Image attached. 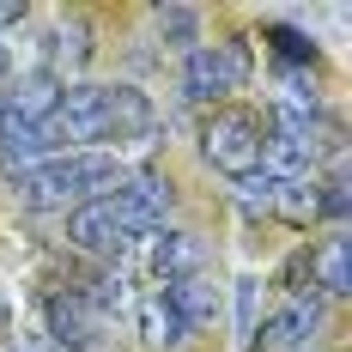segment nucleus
I'll return each instance as SVG.
<instances>
[{
  "instance_id": "obj_1",
  "label": "nucleus",
  "mask_w": 352,
  "mask_h": 352,
  "mask_svg": "<svg viewBox=\"0 0 352 352\" xmlns=\"http://www.w3.org/2000/svg\"><path fill=\"white\" fill-rule=\"evenodd\" d=\"M152 134V104L134 85H61L55 109L43 116V140L49 152H98V146L146 140Z\"/></svg>"
},
{
  "instance_id": "obj_16",
  "label": "nucleus",
  "mask_w": 352,
  "mask_h": 352,
  "mask_svg": "<svg viewBox=\"0 0 352 352\" xmlns=\"http://www.w3.org/2000/svg\"><path fill=\"white\" fill-rule=\"evenodd\" d=\"M152 19H158V31H170L176 43H195V12H188V6H158Z\"/></svg>"
},
{
  "instance_id": "obj_18",
  "label": "nucleus",
  "mask_w": 352,
  "mask_h": 352,
  "mask_svg": "<svg viewBox=\"0 0 352 352\" xmlns=\"http://www.w3.org/2000/svg\"><path fill=\"white\" fill-rule=\"evenodd\" d=\"M274 43H280V49L292 55V61H316V49H310V43H304L298 31H274Z\"/></svg>"
},
{
  "instance_id": "obj_12",
  "label": "nucleus",
  "mask_w": 352,
  "mask_h": 352,
  "mask_svg": "<svg viewBox=\"0 0 352 352\" xmlns=\"http://www.w3.org/2000/svg\"><path fill=\"white\" fill-rule=\"evenodd\" d=\"M310 274L328 298H346L352 292V261H346V237H328V243L310 255Z\"/></svg>"
},
{
  "instance_id": "obj_10",
  "label": "nucleus",
  "mask_w": 352,
  "mask_h": 352,
  "mask_svg": "<svg viewBox=\"0 0 352 352\" xmlns=\"http://www.w3.org/2000/svg\"><path fill=\"white\" fill-rule=\"evenodd\" d=\"M43 158H55V152H49V140H43V122L0 116V164H6V176L31 170V164H43Z\"/></svg>"
},
{
  "instance_id": "obj_22",
  "label": "nucleus",
  "mask_w": 352,
  "mask_h": 352,
  "mask_svg": "<svg viewBox=\"0 0 352 352\" xmlns=\"http://www.w3.org/2000/svg\"><path fill=\"white\" fill-rule=\"evenodd\" d=\"M304 352H316V346H304Z\"/></svg>"
},
{
  "instance_id": "obj_15",
  "label": "nucleus",
  "mask_w": 352,
  "mask_h": 352,
  "mask_svg": "<svg viewBox=\"0 0 352 352\" xmlns=\"http://www.w3.org/2000/svg\"><path fill=\"white\" fill-rule=\"evenodd\" d=\"M237 188H243V207H255V212H274V188H280V182H274V176H267V170L243 176Z\"/></svg>"
},
{
  "instance_id": "obj_20",
  "label": "nucleus",
  "mask_w": 352,
  "mask_h": 352,
  "mask_svg": "<svg viewBox=\"0 0 352 352\" xmlns=\"http://www.w3.org/2000/svg\"><path fill=\"white\" fill-rule=\"evenodd\" d=\"M12 352H55V346H49V340H19Z\"/></svg>"
},
{
  "instance_id": "obj_7",
  "label": "nucleus",
  "mask_w": 352,
  "mask_h": 352,
  "mask_svg": "<svg viewBox=\"0 0 352 352\" xmlns=\"http://www.w3.org/2000/svg\"><path fill=\"white\" fill-rule=\"evenodd\" d=\"M109 201L122 207V219H128L140 237L164 231V219H170V207H176L170 182H164V176H152V170H128L122 182H116V195H109Z\"/></svg>"
},
{
  "instance_id": "obj_4",
  "label": "nucleus",
  "mask_w": 352,
  "mask_h": 352,
  "mask_svg": "<svg viewBox=\"0 0 352 352\" xmlns=\"http://www.w3.org/2000/svg\"><path fill=\"white\" fill-rule=\"evenodd\" d=\"M243 79H249L243 43H195L182 55V98L188 104H225L231 91H243Z\"/></svg>"
},
{
  "instance_id": "obj_11",
  "label": "nucleus",
  "mask_w": 352,
  "mask_h": 352,
  "mask_svg": "<svg viewBox=\"0 0 352 352\" xmlns=\"http://www.w3.org/2000/svg\"><path fill=\"white\" fill-rule=\"evenodd\" d=\"M152 274L164 285L201 274V243H195L188 231H152Z\"/></svg>"
},
{
  "instance_id": "obj_9",
  "label": "nucleus",
  "mask_w": 352,
  "mask_h": 352,
  "mask_svg": "<svg viewBox=\"0 0 352 352\" xmlns=\"http://www.w3.org/2000/svg\"><path fill=\"white\" fill-rule=\"evenodd\" d=\"M158 292H164V304H170V316H176V328H182V334H188V328H207L212 310H219V292H212L207 274L170 280V285H158Z\"/></svg>"
},
{
  "instance_id": "obj_13",
  "label": "nucleus",
  "mask_w": 352,
  "mask_h": 352,
  "mask_svg": "<svg viewBox=\"0 0 352 352\" xmlns=\"http://www.w3.org/2000/svg\"><path fill=\"white\" fill-rule=\"evenodd\" d=\"M274 212H285V219H316V176L280 182L274 188Z\"/></svg>"
},
{
  "instance_id": "obj_5",
  "label": "nucleus",
  "mask_w": 352,
  "mask_h": 352,
  "mask_svg": "<svg viewBox=\"0 0 352 352\" xmlns=\"http://www.w3.org/2000/svg\"><path fill=\"white\" fill-rule=\"evenodd\" d=\"M67 243L73 249H85V255H98V261H122L128 249L140 243V231L122 219V207L116 201H85V207H73L67 212Z\"/></svg>"
},
{
  "instance_id": "obj_17",
  "label": "nucleus",
  "mask_w": 352,
  "mask_h": 352,
  "mask_svg": "<svg viewBox=\"0 0 352 352\" xmlns=\"http://www.w3.org/2000/svg\"><path fill=\"white\" fill-rule=\"evenodd\" d=\"M237 316H243V334H255V280H237Z\"/></svg>"
},
{
  "instance_id": "obj_19",
  "label": "nucleus",
  "mask_w": 352,
  "mask_h": 352,
  "mask_svg": "<svg viewBox=\"0 0 352 352\" xmlns=\"http://www.w3.org/2000/svg\"><path fill=\"white\" fill-rule=\"evenodd\" d=\"M6 25H25V6H19V0H0V31H6Z\"/></svg>"
},
{
  "instance_id": "obj_8",
  "label": "nucleus",
  "mask_w": 352,
  "mask_h": 352,
  "mask_svg": "<svg viewBox=\"0 0 352 352\" xmlns=\"http://www.w3.org/2000/svg\"><path fill=\"white\" fill-rule=\"evenodd\" d=\"M316 328H322V298H292V304H280L249 340H261L267 352H304Z\"/></svg>"
},
{
  "instance_id": "obj_14",
  "label": "nucleus",
  "mask_w": 352,
  "mask_h": 352,
  "mask_svg": "<svg viewBox=\"0 0 352 352\" xmlns=\"http://www.w3.org/2000/svg\"><path fill=\"white\" fill-rule=\"evenodd\" d=\"M146 328H152V340H182V328H176V316H170V304H164V292H152L146 298Z\"/></svg>"
},
{
  "instance_id": "obj_3",
  "label": "nucleus",
  "mask_w": 352,
  "mask_h": 352,
  "mask_svg": "<svg viewBox=\"0 0 352 352\" xmlns=\"http://www.w3.org/2000/svg\"><path fill=\"white\" fill-rule=\"evenodd\" d=\"M261 140H267V122H261V116H249V109H219L207 122V134H201V152H207L212 170H225L231 182H243V176L261 170Z\"/></svg>"
},
{
  "instance_id": "obj_21",
  "label": "nucleus",
  "mask_w": 352,
  "mask_h": 352,
  "mask_svg": "<svg viewBox=\"0 0 352 352\" xmlns=\"http://www.w3.org/2000/svg\"><path fill=\"white\" fill-rule=\"evenodd\" d=\"M0 79H6V43H0Z\"/></svg>"
},
{
  "instance_id": "obj_6",
  "label": "nucleus",
  "mask_w": 352,
  "mask_h": 352,
  "mask_svg": "<svg viewBox=\"0 0 352 352\" xmlns=\"http://www.w3.org/2000/svg\"><path fill=\"white\" fill-rule=\"evenodd\" d=\"M109 322L85 292H55L49 298V346L55 352H109Z\"/></svg>"
},
{
  "instance_id": "obj_2",
  "label": "nucleus",
  "mask_w": 352,
  "mask_h": 352,
  "mask_svg": "<svg viewBox=\"0 0 352 352\" xmlns=\"http://www.w3.org/2000/svg\"><path fill=\"white\" fill-rule=\"evenodd\" d=\"M122 176H128V164L116 152H55V158L12 176V195L36 212H55V207H85V201L116 195Z\"/></svg>"
}]
</instances>
